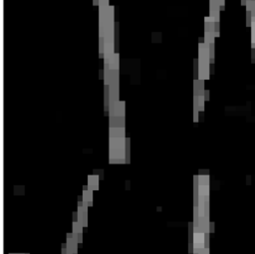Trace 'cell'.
<instances>
[{
    "mask_svg": "<svg viewBox=\"0 0 255 254\" xmlns=\"http://www.w3.org/2000/svg\"><path fill=\"white\" fill-rule=\"evenodd\" d=\"M246 9L249 12L255 11V0H247V2H246Z\"/></svg>",
    "mask_w": 255,
    "mask_h": 254,
    "instance_id": "cell-3",
    "label": "cell"
},
{
    "mask_svg": "<svg viewBox=\"0 0 255 254\" xmlns=\"http://www.w3.org/2000/svg\"><path fill=\"white\" fill-rule=\"evenodd\" d=\"M83 225L79 221L73 222V232L74 233H82L83 231Z\"/></svg>",
    "mask_w": 255,
    "mask_h": 254,
    "instance_id": "cell-2",
    "label": "cell"
},
{
    "mask_svg": "<svg viewBox=\"0 0 255 254\" xmlns=\"http://www.w3.org/2000/svg\"><path fill=\"white\" fill-rule=\"evenodd\" d=\"M88 185L89 187L93 190H98L99 189V179L97 175H89L88 176Z\"/></svg>",
    "mask_w": 255,
    "mask_h": 254,
    "instance_id": "cell-1",
    "label": "cell"
},
{
    "mask_svg": "<svg viewBox=\"0 0 255 254\" xmlns=\"http://www.w3.org/2000/svg\"><path fill=\"white\" fill-rule=\"evenodd\" d=\"M251 47L255 48V21L251 24Z\"/></svg>",
    "mask_w": 255,
    "mask_h": 254,
    "instance_id": "cell-4",
    "label": "cell"
}]
</instances>
